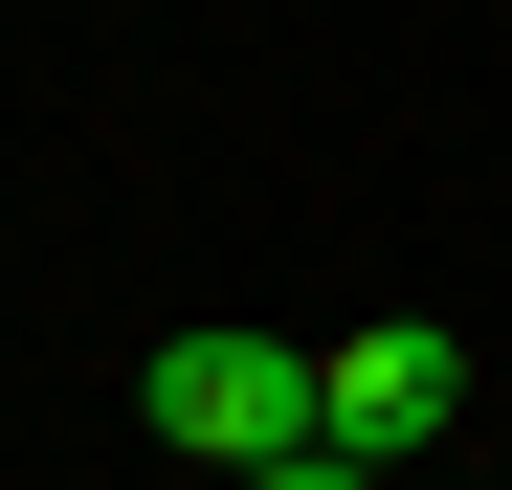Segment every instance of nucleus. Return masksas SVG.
I'll use <instances>...</instances> for the list:
<instances>
[{"instance_id": "1", "label": "nucleus", "mask_w": 512, "mask_h": 490, "mask_svg": "<svg viewBox=\"0 0 512 490\" xmlns=\"http://www.w3.org/2000/svg\"><path fill=\"white\" fill-rule=\"evenodd\" d=\"M134 424L179 446V468H223V490H245V468L334 446V379H312L290 335H156V357H134Z\"/></svg>"}, {"instance_id": "2", "label": "nucleus", "mask_w": 512, "mask_h": 490, "mask_svg": "<svg viewBox=\"0 0 512 490\" xmlns=\"http://www.w3.org/2000/svg\"><path fill=\"white\" fill-rule=\"evenodd\" d=\"M312 379H334V446H357V468H423V446H446V401H468V357L423 335V312H379V335H334Z\"/></svg>"}, {"instance_id": "3", "label": "nucleus", "mask_w": 512, "mask_h": 490, "mask_svg": "<svg viewBox=\"0 0 512 490\" xmlns=\"http://www.w3.org/2000/svg\"><path fill=\"white\" fill-rule=\"evenodd\" d=\"M245 490H401V468H357V446H290V468H245Z\"/></svg>"}]
</instances>
